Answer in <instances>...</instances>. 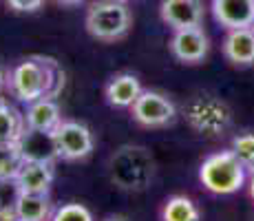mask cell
Returning a JSON list of instances; mask_svg holds the SVG:
<instances>
[{
    "label": "cell",
    "instance_id": "6da1fadb",
    "mask_svg": "<svg viewBox=\"0 0 254 221\" xmlns=\"http://www.w3.org/2000/svg\"><path fill=\"white\" fill-rule=\"evenodd\" d=\"M62 86H64L62 67L45 56L27 58L9 75V88L24 104H31L40 97H58Z\"/></svg>",
    "mask_w": 254,
    "mask_h": 221
},
{
    "label": "cell",
    "instance_id": "7a4b0ae2",
    "mask_svg": "<svg viewBox=\"0 0 254 221\" xmlns=\"http://www.w3.org/2000/svg\"><path fill=\"white\" fill-rule=\"evenodd\" d=\"M109 177L122 190H144L155 177V159L141 146H122L109 159Z\"/></svg>",
    "mask_w": 254,
    "mask_h": 221
},
{
    "label": "cell",
    "instance_id": "3957f363",
    "mask_svg": "<svg viewBox=\"0 0 254 221\" xmlns=\"http://www.w3.org/2000/svg\"><path fill=\"white\" fill-rule=\"evenodd\" d=\"M248 177V168L241 164L232 150H221L203 159L199 168V179L203 188L214 195H232L243 188Z\"/></svg>",
    "mask_w": 254,
    "mask_h": 221
},
{
    "label": "cell",
    "instance_id": "277c9868",
    "mask_svg": "<svg viewBox=\"0 0 254 221\" xmlns=\"http://www.w3.org/2000/svg\"><path fill=\"white\" fill-rule=\"evenodd\" d=\"M130 24H133V16L124 0H97L86 13V31L102 42L124 38Z\"/></svg>",
    "mask_w": 254,
    "mask_h": 221
},
{
    "label": "cell",
    "instance_id": "5b68a950",
    "mask_svg": "<svg viewBox=\"0 0 254 221\" xmlns=\"http://www.w3.org/2000/svg\"><path fill=\"white\" fill-rule=\"evenodd\" d=\"M186 120L197 133L214 137L230 126L232 113L228 109V104H223L217 97L199 95L194 100H190L188 106H186Z\"/></svg>",
    "mask_w": 254,
    "mask_h": 221
},
{
    "label": "cell",
    "instance_id": "8992f818",
    "mask_svg": "<svg viewBox=\"0 0 254 221\" xmlns=\"http://www.w3.org/2000/svg\"><path fill=\"white\" fill-rule=\"evenodd\" d=\"M56 135V146H58V155L62 159H84L93 153V135L89 131V126L80 124V122H73V120H62L58 124V129L53 131Z\"/></svg>",
    "mask_w": 254,
    "mask_h": 221
},
{
    "label": "cell",
    "instance_id": "52a82bcc",
    "mask_svg": "<svg viewBox=\"0 0 254 221\" xmlns=\"http://www.w3.org/2000/svg\"><path fill=\"white\" fill-rule=\"evenodd\" d=\"M130 111H133V120L141 126H148V129L166 126L168 122L175 120V113H177L173 100L159 91H141V95L135 100Z\"/></svg>",
    "mask_w": 254,
    "mask_h": 221
},
{
    "label": "cell",
    "instance_id": "ba28073f",
    "mask_svg": "<svg viewBox=\"0 0 254 221\" xmlns=\"http://www.w3.org/2000/svg\"><path fill=\"white\" fill-rule=\"evenodd\" d=\"M170 51L179 62L197 65L208 56V36L201 27L175 29L173 38H170Z\"/></svg>",
    "mask_w": 254,
    "mask_h": 221
},
{
    "label": "cell",
    "instance_id": "9c48e42d",
    "mask_svg": "<svg viewBox=\"0 0 254 221\" xmlns=\"http://www.w3.org/2000/svg\"><path fill=\"white\" fill-rule=\"evenodd\" d=\"M16 144L20 148L24 161H49V164H53L60 157L53 131H36L24 126L22 135L18 137Z\"/></svg>",
    "mask_w": 254,
    "mask_h": 221
},
{
    "label": "cell",
    "instance_id": "30bf717a",
    "mask_svg": "<svg viewBox=\"0 0 254 221\" xmlns=\"http://www.w3.org/2000/svg\"><path fill=\"white\" fill-rule=\"evenodd\" d=\"M162 20L173 29L201 27L203 22V2L201 0H162Z\"/></svg>",
    "mask_w": 254,
    "mask_h": 221
},
{
    "label": "cell",
    "instance_id": "8fae6325",
    "mask_svg": "<svg viewBox=\"0 0 254 221\" xmlns=\"http://www.w3.org/2000/svg\"><path fill=\"white\" fill-rule=\"evenodd\" d=\"M214 20L221 27L246 29L254 24V0H212Z\"/></svg>",
    "mask_w": 254,
    "mask_h": 221
},
{
    "label": "cell",
    "instance_id": "7c38bea8",
    "mask_svg": "<svg viewBox=\"0 0 254 221\" xmlns=\"http://www.w3.org/2000/svg\"><path fill=\"white\" fill-rule=\"evenodd\" d=\"M13 184H16L18 193L47 195L53 184V164H49V161H24Z\"/></svg>",
    "mask_w": 254,
    "mask_h": 221
},
{
    "label": "cell",
    "instance_id": "4fadbf2b",
    "mask_svg": "<svg viewBox=\"0 0 254 221\" xmlns=\"http://www.w3.org/2000/svg\"><path fill=\"white\" fill-rule=\"evenodd\" d=\"M60 122L62 113L53 97H40V100L31 102L24 113V126L36 131H56Z\"/></svg>",
    "mask_w": 254,
    "mask_h": 221
},
{
    "label": "cell",
    "instance_id": "5bb4252c",
    "mask_svg": "<svg viewBox=\"0 0 254 221\" xmlns=\"http://www.w3.org/2000/svg\"><path fill=\"white\" fill-rule=\"evenodd\" d=\"M223 53L232 65H254V29H230L223 42Z\"/></svg>",
    "mask_w": 254,
    "mask_h": 221
},
{
    "label": "cell",
    "instance_id": "9a60e30c",
    "mask_svg": "<svg viewBox=\"0 0 254 221\" xmlns=\"http://www.w3.org/2000/svg\"><path fill=\"white\" fill-rule=\"evenodd\" d=\"M141 95V84L133 73H120L106 84V102L115 109H130Z\"/></svg>",
    "mask_w": 254,
    "mask_h": 221
},
{
    "label": "cell",
    "instance_id": "2e32d148",
    "mask_svg": "<svg viewBox=\"0 0 254 221\" xmlns=\"http://www.w3.org/2000/svg\"><path fill=\"white\" fill-rule=\"evenodd\" d=\"M13 213L18 221H47L51 217V201L47 195L18 193L13 201Z\"/></svg>",
    "mask_w": 254,
    "mask_h": 221
},
{
    "label": "cell",
    "instance_id": "e0dca14e",
    "mask_svg": "<svg viewBox=\"0 0 254 221\" xmlns=\"http://www.w3.org/2000/svg\"><path fill=\"white\" fill-rule=\"evenodd\" d=\"M24 131V115L9 102L0 100V144L18 142Z\"/></svg>",
    "mask_w": 254,
    "mask_h": 221
},
{
    "label": "cell",
    "instance_id": "ac0fdd59",
    "mask_svg": "<svg viewBox=\"0 0 254 221\" xmlns=\"http://www.w3.org/2000/svg\"><path fill=\"white\" fill-rule=\"evenodd\" d=\"M162 221H199V208L184 195H175L164 204Z\"/></svg>",
    "mask_w": 254,
    "mask_h": 221
},
{
    "label": "cell",
    "instance_id": "d6986e66",
    "mask_svg": "<svg viewBox=\"0 0 254 221\" xmlns=\"http://www.w3.org/2000/svg\"><path fill=\"white\" fill-rule=\"evenodd\" d=\"M24 159L16 142L11 144H0V184L2 181H13L20 173Z\"/></svg>",
    "mask_w": 254,
    "mask_h": 221
},
{
    "label": "cell",
    "instance_id": "ffe728a7",
    "mask_svg": "<svg viewBox=\"0 0 254 221\" xmlns=\"http://www.w3.org/2000/svg\"><path fill=\"white\" fill-rule=\"evenodd\" d=\"M232 153L241 159V164L248 170H254V135L246 133V135H237L232 140Z\"/></svg>",
    "mask_w": 254,
    "mask_h": 221
},
{
    "label": "cell",
    "instance_id": "44dd1931",
    "mask_svg": "<svg viewBox=\"0 0 254 221\" xmlns=\"http://www.w3.org/2000/svg\"><path fill=\"white\" fill-rule=\"evenodd\" d=\"M51 221H93V215L82 204H64L51 215Z\"/></svg>",
    "mask_w": 254,
    "mask_h": 221
},
{
    "label": "cell",
    "instance_id": "7402d4cb",
    "mask_svg": "<svg viewBox=\"0 0 254 221\" xmlns=\"http://www.w3.org/2000/svg\"><path fill=\"white\" fill-rule=\"evenodd\" d=\"M13 11H22V13H29V11H38V9L45 4V0H4Z\"/></svg>",
    "mask_w": 254,
    "mask_h": 221
},
{
    "label": "cell",
    "instance_id": "603a6c76",
    "mask_svg": "<svg viewBox=\"0 0 254 221\" xmlns=\"http://www.w3.org/2000/svg\"><path fill=\"white\" fill-rule=\"evenodd\" d=\"M60 4H66V7H73V4H80V2H84V0H58Z\"/></svg>",
    "mask_w": 254,
    "mask_h": 221
},
{
    "label": "cell",
    "instance_id": "cb8c5ba5",
    "mask_svg": "<svg viewBox=\"0 0 254 221\" xmlns=\"http://www.w3.org/2000/svg\"><path fill=\"white\" fill-rule=\"evenodd\" d=\"M250 197L254 199V170H252V175H250Z\"/></svg>",
    "mask_w": 254,
    "mask_h": 221
},
{
    "label": "cell",
    "instance_id": "d4e9b609",
    "mask_svg": "<svg viewBox=\"0 0 254 221\" xmlns=\"http://www.w3.org/2000/svg\"><path fill=\"white\" fill-rule=\"evenodd\" d=\"M2 88H4V73H2V69H0V93H2Z\"/></svg>",
    "mask_w": 254,
    "mask_h": 221
},
{
    "label": "cell",
    "instance_id": "484cf974",
    "mask_svg": "<svg viewBox=\"0 0 254 221\" xmlns=\"http://www.w3.org/2000/svg\"><path fill=\"white\" fill-rule=\"evenodd\" d=\"M106 221H124V219H122V217H109Z\"/></svg>",
    "mask_w": 254,
    "mask_h": 221
},
{
    "label": "cell",
    "instance_id": "4316f807",
    "mask_svg": "<svg viewBox=\"0 0 254 221\" xmlns=\"http://www.w3.org/2000/svg\"><path fill=\"white\" fill-rule=\"evenodd\" d=\"M252 29H254V24H252Z\"/></svg>",
    "mask_w": 254,
    "mask_h": 221
}]
</instances>
